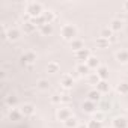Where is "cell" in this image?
<instances>
[{
  "mask_svg": "<svg viewBox=\"0 0 128 128\" xmlns=\"http://www.w3.org/2000/svg\"><path fill=\"white\" fill-rule=\"evenodd\" d=\"M60 35L62 38L65 39V41H74L76 36H77V27L74 24H63L60 27Z\"/></svg>",
  "mask_w": 128,
  "mask_h": 128,
  "instance_id": "cell-1",
  "label": "cell"
},
{
  "mask_svg": "<svg viewBox=\"0 0 128 128\" xmlns=\"http://www.w3.org/2000/svg\"><path fill=\"white\" fill-rule=\"evenodd\" d=\"M44 14V8L41 3H29L27 5V15L30 18H38Z\"/></svg>",
  "mask_w": 128,
  "mask_h": 128,
  "instance_id": "cell-2",
  "label": "cell"
},
{
  "mask_svg": "<svg viewBox=\"0 0 128 128\" xmlns=\"http://www.w3.org/2000/svg\"><path fill=\"white\" fill-rule=\"evenodd\" d=\"M56 118H57V120L66 122L70 118H72V112H71L68 107H62V108H59V110H57V113H56Z\"/></svg>",
  "mask_w": 128,
  "mask_h": 128,
  "instance_id": "cell-3",
  "label": "cell"
},
{
  "mask_svg": "<svg viewBox=\"0 0 128 128\" xmlns=\"http://www.w3.org/2000/svg\"><path fill=\"white\" fill-rule=\"evenodd\" d=\"M90 50H88V48H83V50H80V51H77L76 53V59L80 62V63H86L89 59H90Z\"/></svg>",
  "mask_w": 128,
  "mask_h": 128,
  "instance_id": "cell-4",
  "label": "cell"
},
{
  "mask_svg": "<svg viewBox=\"0 0 128 128\" xmlns=\"http://www.w3.org/2000/svg\"><path fill=\"white\" fill-rule=\"evenodd\" d=\"M60 84H62V88H65V89H71L72 84H74L72 74H63L60 77Z\"/></svg>",
  "mask_w": 128,
  "mask_h": 128,
  "instance_id": "cell-5",
  "label": "cell"
},
{
  "mask_svg": "<svg viewBox=\"0 0 128 128\" xmlns=\"http://www.w3.org/2000/svg\"><path fill=\"white\" fill-rule=\"evenodd\" d=\"M35 60H36V54L33 51H26L21 56V63H23V65H32Z\"/></svg>",
  "mask_w": 128,
  "mask_h": 128,
  "instance_id": "cell-6",
  "label": "cell"
},
{
  "mask_svg": "<svg viewBox=\"0 0 128 128\" xmlns=\"http://www.w3.org/2000/svg\"><path fill=\"white\" fill-rule=\"evenodd\" d=\"M21 114L24 116V118H30V116H33L35 114V106L33 104H30V102H27V104H24V106H21Z\"/></svg>",
  "mask_w": 128,
  "mask_h": 128,
  "instance_id": "cell-7",
  "label": "cell"
},
{
  "mask_svg": "<svg viewBox=\"0 0 128 128\" xmlns=\"http://www.w3.org/2000/svg\"><path fill=\"white\" fill-rule=\"evenodd\" d=\"M113 128H128V120L124 116H118L113 119Z\"/></svg>",
  "mask_w": 128,
  "mask_h": 128,
  "instance_id": "cell-8",
  "label": "cell"
},
{
  "mask_svg": "<svg viewBox=\"0 0 128 128\" xmlns=\"http://www.w3.org/2000/svg\"><path fill=\"white\" fill-rule=\"evenodd\" d=\"M110 29H112V32H120V30L124 29V20H119V18L112 20Z\"/></svg>",
  "mask_w": 128,
  "mask_h": 128,
  "instance_id": "cell-9",
  "label": "cell"
},
{
  "mask_svg": "<svg viewBox=\"0 0 128 128\" xmlns=\"http://www.w3.org/2000/svg\"><path fill=\"white\" fill-rule=\"evenodd\" d=\"M96 90L102 95V94H108L110 92V84H108V82L107 80H101L98 84H96Z\"/></svg>",
  "mask_w": 128,
  "mask_h": 128,
  "instance_id": "cell-10",
  "label": "cell"
},
{
  "mask_svg": "<svg viewBox=\"0 0 128 128\" xmlns=\"http://www.w3.org/2000/svg\"><path fill=\"white\" fill-rule=\"evenodd\" d=\"M88 100L96 104V102H100V101H101V94H100L96 89H92V90H89V92H88Z\"/></svg>",
  "mask_w": 128,
  "mask_h": 128,
  "instance_id": "cell-11",
  "label": "cell"
},
{
  "mask_svg": "<svg viewBox=\"0 0 128 128\" xmlns=\"http://www.w3.org/2000/svg\"><path fill=\"white\" fill-rule=\"evenodd\" d=\"M76 72H78L80 76H89L90 74V68L88 66V63H78L77 68H76Z\"/></svg>",
  "mask_w": 128,
  "mask_h": 128,
  "instance_id": "cell-12",
  "label": "cell"
},
{
  "mask_svg": "<svg viewBox=\"0 0 128 128\" xmlns=\"http://www.w3.org/2000/svg\"><path fill=\"white\" fill-rule=\"evenodd\" d=\"M82 107H83V110H84L86 113H95V112H96V104L92 102V101H89V100H86Z\"/></svg>",
  "mask_w": 128,
  "mask_h": 128,
  "instance_id": "cell-13",
  "label": "cell"
},
{
  "mask_svg": "<svg viewBox=\"0 0 128 128\" xmlns=\"http://www.w3.org/2000/svg\"><path fill=\"white\" fill-rule=\"evenodd\" d=\"M116 60L120 63H128V50H119L116 53Z\"/></svg>",
  "mask_w": 128,
  "mask_h": 128,
  "instance_id": "cell-14",
  "label": "cell"
},
{
  "mask_svg": "<svg viewBox=\"0 0 128 128\" xmlns=\"http://www.w3.org/2000/svg\"><path fill=\"white\" fill-rule=\"evenodd\" d=\"M20 38V30L17 27H11L8 29V39L9 41H17Z\"/></svg>",
  "mask_w": 128,
  "mask_h": 128,
  "instance_id": "cell-15",
  "label": "cell"
},
{
  "mask_svg": "<svg viewBox=\"0 0 128 128\" xmlns=\"http://www.w3.org/2000/svg\"><path fill=\"white\" fill-rule=\"evenodd\" d=\"M88 63V66L90 68V70H98L101 65H100V59L98 57H95V56H90V59L86 62Z\"/></svg>",
  "mask_w": 128,
  "mask_h": 128,
  "instance_id": "cell-16",
  "label": "cell"
},
{
  "mask_svg": "<svg viewBox=\"0 0 128 128\" xmlns=\"http://www.w3.org/2000/svg\"><path fill=\"white\" fill-rule=\"evenodd\" d=\"M70 44H71V48H72V50H74L76 53L84 48V44H83V41H82V39H77V38H76L74 41H71Z\"/></svg>",
  "mask_w": 128,
  "mask_h": 128,
  "instance_id": "cell-17",
  "label": "cell"
},
{
  "mask_svg": "<svg viewBox=\"0 0 128 128\" xmlns=\"http://www.w3.org/2000/svg\"><path fill=\"white\" fill-rule=\"evenodd\" d=\"M36 88H38L39 90H42V92H47V90L50 89V82H48L47 78H41V80L36 83Z\"/></svg>",
  "mask_w": 128,
  "mask_h": 128,
  "instance_id": "cell-18",
  "label": "cell"
},
{
  "mask_svg": "<svg viewBox=\"0 0 128 128\" xmlns=\"http://www.w3.org/2000/svg\"><path fill=\"white\" fill-rule=\"evenodd\" d=\"M42 17H44L45 23H48V24H53V21L56 20V15H54V12H53V11H44Z\"/></svg>",
  "mask_w": 128,
  "mask_h": 128,
  "instance_id": "cell-19",
  "label": "cell"
},
{
  "mask_svg": "<svg viewBox=\"0 0 128 128\" xmlns=\"http://www.w3.org/2000/svg\"><path fill=\"white\" fill-rule=\"evenodd\" d=\"M35 29H36V26L32 23V21H24L23 23V30H24V33H33L35 32Z\"/></svg>",
  "mask_w": 128,
  "mask_h": 128,
  "instance_id": "cell-20",
  "label": "cell"
},
{
  "mask_svg": "<svg viewBox=\"0 0 128 128\" xmlns=\"http://www.w3.org/2000/svg\"><path fill=\"white\" fill-rule=\"evenodd\" d=\"M21 116H23L21 114V110H18V108H11V112L8 113V118L11 120H18Z\"/></svg>",
  "mask_w": 128,
  "mask_h": 128,
  "instance_id": "cell-21",
  "label": "cell"
},
{
  "mask_svg": "<svg viewBox=\"0 0 128 128\" xmlns=\"http://www.w3.org/2000/svg\"><path fill=\"white\" fill-rule=\"evenodd\" d=\"M39 32H41V35L48 36V35H51V33H53V26L47 23V24H44V26H41V27H39Z\"/></svg>",
  "mask_w": 128,
  "mask_h": 128,
  "instance_id": "cell-22",
  "label": "cell"
},
{
  "mask_svg": "<svg viewBox=\"0 0 128 128\" xmlns=\"http://www.w3.org/2000/svg\"><path fill=\"white\" fill-rule=\"evenodd\" d=\"M59 70H60V66H59L57 62H48L47 71H48L50 74H56V72H59Z\"/></svg>",
  "mask_w": 128,
  "mask_h": 128,
  "instance_id": "cell-23",
  "label": "cell"
},
{
  "mask_svg": "<svg viewBox=\"0 0 128 128\" xmlns=\"http://www.w3.org/2000/svg\"><path fill=\"white\" fill-rule=\"evenodd\" d=\"M96 74H98V77H100L101 80H106V78H107V76H108V68L101 65V66L96 70Z\"/></svg>",
  "mask_w": 128,
  "mask_h": 128,
  "instance_id": "cell-24",
  "label": "cell"
},
{
  "mask_svg": "<svg viewBox=\"0 0 128 128\" xmlns=\"http://www.w3.org/2000/svg\"><path fill=\"white\" fill-rule=\"evenodd\" d=\"M5 104H6L8 107L14 108L15 104H17V96H14V95H6V96H5Z\"/></svg>",
  "mask_w": 128,
  "mask_h": 128,
  "instance_id": "cell-25",
  "label": "cell"
},
{
  "mask_svg": "<svg viewBox=\"0 0 128 128\" xmlns=\"http://www.w3.org/2000/svg\"><path fill=\"white\" fill-rule=\"evenodd\" d=\"M88 82H89V84H98V83L101 82V78L98 77L96 72H90V74L88 76Z\"/></svg>",
  "mask_w": 128,
  "mask_h": 128,
  "instance_id": "cell-26",
  "label": "cell"
},
{
  "mask_svg": "<svg viewBox=\"0 0 128 128\" xmlns=\"http://www.w3.org/2000/svg\"><path fill=\"white\" fill-rule=\"evenodd\" d=\"M118 92L120 95H126L128 94V82H120L118 84Z\"/></svg>",
  "mask_w": 128,
  "mask_h": 128,
  "instance_id": "cell-27",
  "label": "cell"
},
{
  "mask_svg": "<svg viewBox=\"0 0 128 128\" xmlns=\"http://www.w3.org/2000/svg\"><path fill=\"white\" fill-rule=\"evenodd\" d=\"M63 124H65V126H66V128H77V126H78L77 118H74V116H72V118H70L66 122H63Z\"/></svg>",
  "mask_w": 128,
  "mask_h": 128,
  "instance_id": "cell-28",
  "label": "cell"
},
{
  "mask_svg": "<svg viewBox=\"0 0 128 128\" xmlns=\"http://www.w3.org/2000/svg\"><path fill=\"white\" fill-rule=\"evenodd\" d=\"M108 44H110V41L108 39H106V38H96V47H100V48H107L108 47Z\"/></svg>",
  "mask_w": 128,
  "mask_h": 128,
  "instance_id": "cell-29",
  "label": "cell"
},
{
  "mask_svg": "<svg viewBox=\"0 0 128 128\" xmlns=\"http://www.w3.org/2000/svg\"><path fill=\"white\" fill-rule=\"evenodd\" d=\"M112 36H113V32H112V29H110V27H104V29L101 30V38L110 39Z\"/></svg>",
  "mask_w": 128,
  "mask_h": 128,
  "instance_id": "cell-30",
  "label": "cell"
},
{
  "mask_svg": "<svg viewBox=\"0 0 128 128\" xmlns=\"http://www.w3.org/2000/svg\"><path fill=\"white\" fill-rule=\"evenodd\" d=\"M50 101H51L53 104H60V102H62V95H59V94H53V95L50 96Z\"/></svg>",
  "mask_w": 128,
  "mask_h": 128,
  "instance_id": "cell-31",
  "label": "cell"
},
{
  "mask_svg": "<svg viewBox=\"0 0 128 128\" xmlns=\"http://www.w3.org/2000/svg\"><path fill=\"white\" fill-rule=\"evenodd\" d=\"M92 114H94V119H95V120H98V122H102V120H104V112H102V110L95 112V113H92Z\"/></svg>",
  "mask_w": 128,
  "mask_h": 128,
  "instance_id": "cell-32",
  "label": "cell"
},
{
  "mask_svg": "<svg viewBox=\"0 0 128 128\" xmlns=\"http://www.w3.org/2000/svg\"><path fill=\"white\" fill-rule=\"evenodd\" d=\"M88 128H102V125H101V122H98V120L92 119V120H89V122H88Z\"/></svg>",
  "mask_w": 128,
  "mask_h": 128,
  "instance_id": "cell-33",
  "label": "cell"
},
{
  "mask_svg": "<svg viewBox=\"0 0 128 128\" xmlns=\"http://www.w3.org/2000/svg\"><path fill=\"white\" fill-rule=\"evenodd\" d=\"M100 102H101V101H100ZM107 107L110 108V101H107V100H104V101L101 102V107H100V108H101V110H106Z\"/></svg>",
  "mask_w": 128,
  "mask_h": 128,
  "instance_id": "cell-34",
  "label": "cell"
},
{
  "mask_svg": "<svg viewBox=\"0 0 128 128\" xmlns=\"http://www.w3.org/2000/svg\"><path fill=\"white\" fill-rule=\"evenodd\" d=\"M70 101V95H62V102H68Z\"/></svg>",
  "mask_w": 128,
  "mask_h": 128,
  "instance_id": "cell-35",
  "label": "cell"
},
{
  "mask_svg": "<svg viewBox=\"0 0 128 128\" xmlns=\"http://www.w3.org/2000/svg\"><path fill=\"white\" fill-rule=\"evenodd\" d=\"M108 41H110V42H116V41H118V38H116V36H114V35H113V36H112V38H110V39H108Z\"/></svg>",
  "mask_w": 128,
  "mask_h": 128,
  "instance_id": "cell-36",
  "label": "cell"
},
{
  "mask_svg": "<svg viewBox=\"0 0 128 128\" xmlns=\"http://www.w3.org/2000/svg\"><path fill=\"white\" fill-rule=\"evenodd\" d=\"M124 9L128 12V2H125V3H124Z\"/></svg>",
  "mask_w": 128,
  "mask_h": 128,
  "instance_id": "cell-37",
  "label": "cell"
},
{
  "mask_svg": "<svg viewBox=\"0 0 128 128\" xmlns=\"http://www.w3.org/2000/svg\"><path fill=\"white\" fill-rule=\"evenodd\" d=\"M77 128H88V124H86V125H78Z\"/></svg>",
  "mask_w": 128,
  "mask_h": 128,
  "instance_id": "cell-38",
  "label": "cell"
}]
</instances>
